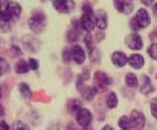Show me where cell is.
I'll return each instance as SVG.
<instances>
[{"label": "cell", "mask_w": 157, "mask_h": 130, "mask_svg": "<svg viewBox=\"0 0 157 130\" xmlns=\"http://www.w3.org/2000/svg\"><path fill=\"white\" fill-rule=\"evenodd\" d=\"M28 25H29L31 31H34V32H43L44 31V26H46V18H44V15L41 12H37V14H34L29 18Z\"/></svg>", "instance_id": "1"}, {"label": "cell", "mask_w": 157, "mask_h": 130, "mask_svg": "<svg viewBox=\"0 0 157 130\" xmlns=\"http://www.w3.org/2000/svg\"><path fill=\"white\" fill-rule=\"evenodd\" d=\"M53 8L59 12H70L75 8L73 0H53Z\"/></svg>", "instance_id": "2"}, {"label": "cell", "mask_w": 157, "mask_h": 130, "mask_svg": "<svg viewBox=\"0 0 157 130\" xmlns=\"http://www.w3.org/2000/svg\"><path fill=\"white\" fill-rule=\"evenodd\" d=\"M130 121H131V127L136 130H142L145 126V116L142 115V112H137V110H134L131 113Z\"/></svg>", "instance_id": "3"}, {"label": "cell", "mask_w": 157, "mask_h": 130, "mask_svg": "<svg viewBox=\"0 0 157 130\" xmlns=\"http://www.w3.org/2000/svg\"><path fill=\"white\" fill-rule=\"evenodd\" d=\"M23 46L29 51V52H38L40 49V43L37 38L31 37V35H25L23 37Z\"/></svg>", "instance_id": "4"}, {"label": "cell", "mask_w": 157, "mask_h": 130, "mask_svg": "<svg viewBox=\"0 0 157 130\" xmlns=\"http://www.w3.org/2000/svg\"><path fill=\"white\" fill-rule=\"evenodd\" d=\"M76 121H78V124H81L82 127L90 126V123H92V113H90L87 109H81V110L76 113Z\"/></svg>", "instance_id": "5"}, {"label": "cell", "mask_w": 157, "mask_h": 130, "mask_svg": "<svg viewBox=\"0 0 157 130\" xmlns=\"http://www.w3.org/2000/svg\"><path fill=\"white\" fill-rule=\"evenodd\" d=\"M125 41H127V46L131 48V49H134V51L140 49L142 45H144V43H142V37L137 35V34H131V35H128Z\"/></svg>", "instance_id": "6"}, {"label": "cell", "mask_w": 157, "mask_h": 130, "mask_svg": "<svg viewBox=\"0 0 157 130\" xmlns=\"http://www.w3.org/2000/svg\"><path fill=\"white\" fill-rule=\"evenodd\" d=\"M134 18H136V22L139 23V26H140V28H147V26L150 25V22H151L150 14H148L145 9H139Z\"/></svg>", "instance_id": "7"}, {"label": "cell", "mask_w": 157, "mask_h": 130, "mask_svg": "<svg viewBox=\"0 0 157 130\" xmlns=\"http://www.w3.org/2000/svg\"><path fill=\"white\" fill-rule=\"evenodd\" d=\"M79 25H81V28H82L84 31H89V32H90V31L93 29V26L96 25V22H95V18H93L92 14H84V15L81 17Z\"/></svg>", "instance_id": "8"}, {"label": "cell", "mask_w": 157, "mask_h": 130, "mask_svg": "<svg viewBox=\"0 0 157 130\" xmlns=\"http://www.w3.org/2000/svg\"><path fill=\"white\" fill-rule=\"evenodd\" d=\"M70 52H72V60H73V61H76L78 65H82V63H84V60H86V54H84V51H82L81 46L75 45V46L70 49Z\"/></svg>", "instance_id": "9"}, {"label": "cell", "mask_w": 157, "mask_h": 130, "mask_svg": "<svg viewBox=\"0 0 157 130\" xmlns=\"http://www.w3.org/2000/svg\"><path fill=\"white\" fill-rule=\"evenodd\" d=\"M6 11L9 12V15H11L12 20H17V18H20V15H21V6H20L17 2H11V3L8 5V9H6Z\"/></svg>", "instance_id": "10"}, {"label": "cell", "mask_w": 157, "mask_h": 130, "mask_svg": "<svg viewBox=\"0 0 157 130\" xmlns=\"http://www.w3.org/2000/svg\"><path fill=\"white\" fill-rule=\"evenodd\" d=\"M95 83H96V86H98L99 89H104L111 81H110V78L105 75L104 72H96V73H95Z\"/></svg>", "instance_id": "11"}, {"label": "cell", "mask_w": 157, "mask_h": 130, "mask_svg": "<svg viewBox=\"0 0 157 130\" xmlns=\"http://www.w3.org/2000/svg\"><path fill=\"white\" fill-rule=\"evenodd\" d=\"M111 61L117 66V67H122V66L127 65L128 58H127V55H125L124 52H114V54L111 55Z\"/></svg>", "instance_id": "12"}, {"label": "cell", "mask_w": 157, "mask_h": 130, "mask_svg": "<svg viewBox=\"0 0 157 130\" xmlns=\"http://www.w3.org/2000/svg\"><path fill=\"white\" fill-rule=\"evenodd\" d=\"M95 22H96V26H98L99 29H105V28H107V14H105L104 9L96 11V18H95Z\"/></svg>", "instance_id": "13"}, {"label": "cell", "mask_w": 157, "mask_h": 130, "mask_svg": "<svg viewBox=\"0 0 157 130\" xmlns=\"http://www.w3.org/2000/svg\"><path fill=\"white\" fill-rule=\"evenodd\" d=\"M128 63L131 65V67H134V69H140V67L144 66V57L139 55V54H134V55H131V57L128 58Z\"/></svg>", "instance_id": "14"}, {"label": "cell", "mask_w": 157, "mask_h": 130, "mask_svg": "<svg viewBox=\"0 0 157 130\" xmlns=\"http://www.w3.org/2000/svg\"><path fill=\"white\" fill-rule=\"evenodd\" d=\"M116 8L121 11V12H124V14H130L131 11H133V5L128 2H124V0H117L116 2Z\"/></svg>", "instance_id": "15"}, {"label": "cell", "mask_w": 157, "mask_h": 130, "mask_svg": "<svg viewBox=\"0 0 157 130\" xmlns=\"http://www.w3.org/2000/svg\"><path fill=\"white\" fill-rule=\"evenodd\" d=\"M154 90V87H153V84H151V81H150V78L145 75V77H142V87H140V92L142 93H150V92H153Z\"/></svg>", "instance_id": "16"}, {"label": "cell", "mask_w": 157, "mask_h": 130, "mask_svg": "<svg viewBox=\"0 0 157 130\" xmlns=\"http://www.w3.org/2000/svg\"><path fill=\"white\" fill-rule=\"evenodd\" d=\"M81 93H82V98H84V100H93V97L96 95V89L87 86V87H82Z\"/></svg>", "instance_id": "17"}, {"label": "cell", "mask_w": 157, "mask_h": 130, "mask_svg": "<svg viewBox=\"0 0 157 130\" xmlns=\"http://www.w3.org/2000/svg\"><path fill=\"white\" fill-rule=\"evenodd\" d=\"M29 70V63L28 61H25V60H20L17 66H15V72L17 73H26Z\"/></svg>", "instance_id": "18"}, {"label": "cell", "mask_w": 157, "mask_h": 130, "mask_svg": "<svg viewBox=\"0 0 157 130\" xmlns=\"http://www.w3.org/2000/svg\"><path fill=\"white\" fill-rule=\"evenodd\" d=\"M107 106H108V109H114L117 106V97H116L114 92L108 93V97H107Z\"/></svg>", "instance_id": "19"}, {"label": "cell", "mask_w": 157, "mask_h": 130, "mask_svg": "<svg viewBox=\"0 0 157 130\" xmlns=\"http://www.w3.org/2000/svg\"><path fill=\"white\" fill-rule=\"evenodd\" d=\"M125 83H127L128 87H136V86H137V77H136L134 73H127Z\"/></svg>", "instance_id": "20"}, {"label": "cell", "mask_w": 157, "mask_h": 130, "mask_svg": "<svg viewBox=\"0 0 157 130\" xmlns=\"http://www.w3.org/2000/svg\"><path fill=\"white\" fill-rule=\"evenodd\" d=\"M69 110H70L72 113L79 112V110H81V103H79V101H76V100H72V101L69 103Z\"/></svg>", "instance_id": "21"}, {"label": "cell", "mask_w": 157, "mask_h": 130, "mask_svg": "<svg viewBox=\"0 0 157 130\" xmlns=\"http://www.w3.org/2000/svg\"><path fill=\"white\" fill-rule=\"evenodd\" d=\"M119 127H121V130H130L131 121H130L127 116H122V118L119 120Z\"/></svg>", "instance_id": "22"}, {"label": "cell", "mask_w": 157, "mask_h": 130, "mask_svg": "<svg viewBox=\"0 0 157 130\" xmlns=\"http://www.w3.org/2000/svg\"><path fill=\"white\" fill-rule=\"evenodd\" d=\"M18 89H20V92H21V95H23L25 98L31 97V89H29V86H28L26 83H21V84H18Z\"/></svg>", "instance_id": "23"}, {"label": "cell", "mask_w": 157, "mask_h": 130, "mask_svg": "<svg viewBox=\"0 0 157 130\" xmlns=\"http://www.w3.org/2000/svg\"><path fill=\"white\" fill-rule=\"evenodd\" d=\"M8 72H9V65H8V61L3 60V58H0V77L6 75Z\"/></svg>", "instance_id": "24"}, {"label": "cell", "mask_w": 157, "mask_h": 130, "mask_svg": "<svg viewBox=\"0 0 157 130\" xmlns=\"http://www.w3.org/2000/svg\"><path fill=\"white\" fill-rule=\"evenodd\" d=\"M148 54H150L151 58L157 60V43H153V45L148 48Z\"/></svg>", "instance_id": "25"}, {"label": "cell", "mask_w": 157, "mask_h": 130, "mask_svg": "<svg viewBox=\"0 0 157 130\" xmlns=\"http://www.w3.org/2000/svg\"><path fill=\"white\" fill-rule=\"evenodd\" d=\"M12 130H31L25 123H21V121H17V123H14V126H12Z\"/></svg>", "instance_id": "26"}, {"label": "cell", "mask_w": 157, "mask_h": 130, "mask_svg": "<svg viewBox=\"0 0 157 130\" xmlns=\"http://www.w3.org/2000/svg\"><path fill=\"white\" fill-rule=\"evenodd\" d=\"M151 112H153V116L157 118V98L151 101Z\"/></svg>", "instance_id": "27"}, {"label": "cell", "mask_w": 157, "mask_h": 130, "mask_svg": "<svg viewBox=\"0 0 157 130\" xmlns=\"http://www.w3.org/2000/svg\"><path fill=\"white\" fill-rule=\"evenodd\" d=\"M70 58H72V52H70L69 49H64V51H63V60H64V61H69Z\"/></svg>", "instance_id": "28"}, {"label": "cell", "mask_w": 157, "mask_h": 130, "mask_svg": "<svg viewBox=\"0 0 157 130\" xmlns=\"http://www.w3.org/2000/svg\"><path fill=\"white\" fill-rule=\"evenodd\" d=\"M0 29L8 32L9 31V22H5V20H0Z\"/></svg>", "instance_id": "29"}, {"label": "cell", "mask_w": 157, "mask_h": 130, "mask_svg": "<svg viewBox=\"0 0 157 130\" xmlns=\"http://www.w3.org/2000/svg\"><path fill=\"white\" fill-rule=\"evenodd\" d=\"M28 63H29V67H31V69H34V70H37V69H38V61H37V60L31 58Z\"/></svg>", "instance_id": "30"}, {"label": "cell", "mask_w": 157, "mask_h": 130, "mask_svg": "<svg viewBox=\"0 0 157 130\" xmlns=\"http://www.w3.org/2000/svg\"><path fill=\"white\" fill-rule=\"evenodd\" d=\"M46 130H59V126H58V123H51Z\"/></svg>", "instance_id": "31"}, {"label": "cell", "mask_w": 157, "mask_h": 130, "mask_svg": "<svg viewBox=\"0 0 157 130\" xmlns=\"http://www.w3.org/2000/svg\"><path fill=\"white\" fill-rule=\"evenodd\" d=\"M131 28H133L134 31H137V29L140 28V26H139V23L136 22V18H133V20H131Z\"/></svg>", "instance_id": "32"}, {"label": "cell", "mask_w": 157, "mask_h": 130, "mask_svg": "<svg viewBox=\"0 0 157 130\" xmlns=\"http://www.w3.org/2000/svg\"><path fill=\"white\" fill-rule=\"evenodd\" d=\"M0 130H9L8 124L6 123H0Z\"/></svg>", "instance_id": "33"}, {"label": "cell", "mask_w": 157, "mask_h": 130, "mask_svg": "<svg viewBox=\"0 0 157 130\" xmlns=\"http://www.w3.org/2000/svg\"><path fill=\"white\" fill-rule=\"evenodd\" d=\"M153 2H154V0H142L144 5H153Z\"/></svg>", "instance_id": "34"}, {"label": "cell", "mask_w": 157, "mask_h": 130, "mask_svg": "<svg viewBox=\"0 0 157 130\" xmlns=\"http://www.w3.org/2000/svg\"><path fill=\"white\" fill-rule=\"evenodd\" d=\"M66 130H76V129L73 127V124H69V126H67V129H66Z\"/></svg>", "instance_id": "35"}, {"label": "cell", "mask_w": 157, "mask_h": 130, "mask_svg": "<svg viewBox=\"0 0 157 130\" xmlns=\"http://www.w3.org/2000/svg\"><path fill=\"white\" fill-rule=\"evenodd\" d=\"M102 130H114V129H113V127H110V126H105Z\"/></svg>", "instance_id": "36"}, {"label": "cell", "mask_w": 157, "mask_h": 130, "mask_svg": "<svg viewBox=\"0 0 157 130\" xmlns=\"http://www.w3.org/2000/svg\"><path fill=\"white\" fill-rule=\"evenodd\" d=\"M2 115H3V109H2V106H0V118H2Z\"/></svg>", "instance_id": "37"}, {"label": "cell", "mask_w": 157, "mask_h": 130, "mask_svg": "<svg viewBox=\"0 0 157 130\" xmlns=\"http://www.w3.org/2000/svg\"><path fill=\"white\" fill-rule=\"evenodd\" d=\"M84 130H93V129H92L90 126H86V129H84Z\"/></svg>", "instance_id": "38"}, {"label": "cell", "mask_w": 157, "mask_h": 130, "mask_svg": "<svg viewBox=\"0 0 157 130\" xmlns=\"http://www.w3.org/2000/svg\"><path fill=\"white\" fill-rule=\"evenodd\" d=\"M0 97H2V92H0Z\"/></svg>", "instance_id": "39"}, {"label": "cell", "mask_w": 157, "mask_h": 130, "mask_svg": "<svg viewBox=\"0 0 157 130\" xmlns=\"http://www.w3.org/2000/svg\"><path fill=\"white\" fill-rule=\"evenodd\" d=\"M0 12H2V9H0Z\"/></svg>", "instance_id": "40"}, {"label": "cell", "mask_w": 157, "mask_h": 130, "mask_svg": "<svg viewBox=\"0 0 157 130\" xmlns=\"http://www.w3.org/2000/svg\"><path fill=\"white\" fill-rule=\"evenodd\" d=\"M156 8H157V5H156Z\"/></svg>", "instance_id": "41"}]
</instances>
